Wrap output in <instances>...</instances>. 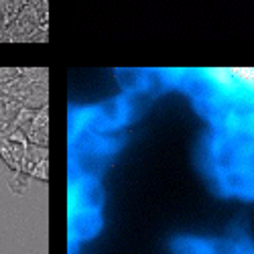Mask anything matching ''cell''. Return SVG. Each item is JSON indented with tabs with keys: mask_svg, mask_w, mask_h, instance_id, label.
<instances>
[{
	"mask_svg": "<svg viewBox=\"0 0 254 254\" xmlns=\"http://www.w3.org/2000/svg\"><path fill=\"white\" fill-rule=\"evenodd\" d=\"M246 254H254V246H250V248H248V252H246Z\"/></svg>",
	"mask_w": 254,
	"mask_h": 254,
	"instance_id": "1",
	"label": "cell"
}]
</instances>
